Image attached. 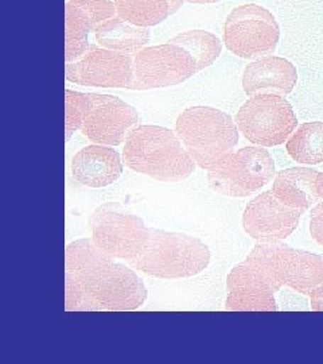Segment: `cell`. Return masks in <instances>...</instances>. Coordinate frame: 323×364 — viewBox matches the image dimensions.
Instances as JSON below:
<instances>
[{
  "instance_id": "cell-1",
  "label": "cell",
  "mask_w": 323,
  "mask_h": 364,
  "mask_svg": "<svg viewBox=\"0 0 323 364\" xmlns=\"http://www.w3.org/2000/svg\"><path fill=\"white\" fill-rule=\"evenodd\" d=\"M146 299L147 289L138 274L92 239H78L65 250L66 312H129Z\"/></svg>"
},
{
  "instance_id": "cell-2",
  "label": "cell",
  "mask_w": 323,
  "mask_h": 364,
  "mask_svg": "<svg viewBox=\"0 0 323 364\" xmlns=\"http://www.w3.org/2000/svg\"><path fill=\"white\" fill-rule=\"evenodd\" d=\"M123 161L129 169L168 183L183 181L195 170L193 158L177 134L155 124L136 126L129 132Z\"/></svg>"
},
{
  "instance_id": "cell-3",
  "label": "cell",
  "mask_w": 323,
  "mask_h": 364,
  "mask_svg": "<svg viewBox=\"0 0 323 364\" xmlns=\"http://www.w3.org/2000/svg\"><path fill=\"white\" fill-rule=\"evenodd\" d=\"M282 242L258 243L244 262L226 278L229 312H276L273 294L282 289L276 273V254Z\"/></svg>"
},
{
  "instance_id": "cell-4",
  "label": "cell",
  "mask_w": 323,
  "mask_h": 364,
  "mask_svg": "<svg viewBox=\"0 0 323 364\" xmlns=\"http://www.w3.org/2000/svg\"><path fill=\"white\" fill-rule=\"evenodd\" d=\"M239 127L226 112L197 105L182 111L177 119L175 134L195 165L212 170L234 151L239 144Z\"/></svg>"
},
{
  "instance_id": "cell-5",
  "label": "cell",
  "mask_w": 323,
  "mask_h": 364,
  "mask_svg": "<svg viewBox=\"0 0 323 364\" xmlns=\"http://www.w3.org/2000/svg\"><path fill=\"white\" fill-rule=\"evenodd\" d=\"M209 262L210 251L199 239L150 228L142 254L129 264L135 270L155 278L180 279L202 273Z\"/></svg>"
},
{
  "instance_id": "cell-6",
  "label": "cell",
  "mask_w": 323,
  "mask_h": 364,
  "mask_svg": "<svg viewBox=\"0 0 323 364\" xmlns=\"http://www.w3.org/2000/svg\"><path fill=\"white\" fill-rule=\"evenodd\" d=\"M236 123L246 139L261 147L285 144L297 127L292 105L275 93H260L248 99L239 109Z\"/></svg>"
},
{
  "instance_id": "cell-7",
  "label": "cell",
  "mask_w": 323,
  "mask_h": 364,
  "mask_svg": "<svg viewBox=\"0 0 323 364\" xmlns=\"http://www.w3.org/2000/svg\"><path fill=\"white\" fill-rule=\"evenodd\" d=\"M275 173L270 153L261 146H249L228 154L209 170L207 182L220 195L248 197L270 183Z\"/></svg>"
},
{
  "instance_id": "cell-8",
  "label": "cell",
  "mask_w": 323,
  "mask_h": 364,
  "mask_svg": "<svg viewBox=\"0 0 323 364\" xmlns=\"http://www.w3.org/2000/svg\"><path fill=\"white\" fill-rule=\"evenodd\" d=\"M222 39L234 55L260 60L275 52L280 41V27L267 9L258 4H244L228 15Z\"/></svg>"
},
{
  "instance_id": "cell-9",
  "label": "cell",
  "mask_w": 323,
  "mask_h": 364,
  "mask_svg": "<svg viewBox=\"0 0 323 364\" xmlns=\"http://www.w3.org/2000/svg\"><path fill=\"white\" fill-rule=\"evenodd\" d=\"M92 240L115 259L132 262L143 252L150 228L142 219L116 203L103 204L89 218Z\"/></svg>"
},
{
  "instance_id": "cell-10",
  "label": "cell",
  "mask_w": 323,
  "mask_h": 364,
  "mask_svg": "<svg viewBox=\"0 0 323 364\" xmlns=\"http://www.w3.org/2000/svg\"><path fill=\"white\" fill-rule=\"evenodd\" d=\"M193 57L182 46H146L133 55V80L128 90L147 91L178 85L197 73Z\"/></svg>"
},
{
  "instance_id": "cell-11",
  "label": "cell",
  "mask_w": 323,
  "mask_h": 364,
  "mask_svg": "<svg viewBox=\"0 0 323 364\" xmlns=\"http://www.w3.org/2000/svg\"><path fill=\"white\" fill-rule=\"evenodd\" d=\"M65 78L84 87L128 90L133 80V57L92 45L77 61L65 64Z\"/></svg>"
},
{
  "instance_id": "cell-12",
  "label": "cell",
  "mask_w": 323,
  "mask_h": 364,
  "mask_svg": "<svg viewBox=\"0 0 323 364\" xmlns=\"http://www.w3.org/2000/svg\"><path fill=\"white\" fill-rule=\"evenodd\" d=\"M302 215V210L285 205L272 191H267L246 205L243 227L258 243H276L297 230Z\"/></svg>"
},
{
  "instance_id": "cell-13",
  "label": "cell",
  "mask_w": 323,
  "mask_h": 364,
  "mask_svg": "<svg viewBox=\"0 0 323 364\" xmlns=\"http://www.w3.org/2000/svg\"><path fill=\"white\" fill-rule=\"evenodd\" d=\"M93 107L81 132L93 144L119 146L139 122L136 109L112 95L92 93Z\"/></svg>"
},
{
  "instance_id": "cell-14",
  "label": "cell",
  "mask_w": 323,
  "mask_h": 364,
  "mask_svg": "<svg viewBox=\"0 0 323 364\" xmlns=\"http://www.w3.org/2000/svg\"><path fill=\"white\" fill-rule=\"evenodd\" d=\"M116 16L112 0H67L65 4V64L77 61L92 48L89 34Z\"/></svg>"
},
{
  "instance_id": "cell-15",
  "label": "cell",
  "mask_w": 323,
  "mask_h": 364,
  "mask_svg": "<svg viewBox=\"0 0 323 364\" xmlns=\"http://www.w3.org/2000/svg\"><path fill=\"white\" fill-rule=\"evenodd\" d=\"M276 273L282 287L311 299H323V255L282 243L276 254Z\"/></svg>"
},
{
  "instance_id": "cell-16",
  "label": "cell",
  "mask_w": 323,
  "mask_h": 364,
  "mask_svg": "<svg viewBox=\"0 0 323 364\" xmlns=\"http://www.w3.org/2000/svg\"><path fill=\"white\" fill-rule=\"evenodd\" d=\"M297 81V68L291 61L276 55H267L246 65L243 75V88L251 97L260 93L287 96L295 88Z\"/></svg>"
},
{
  "instance_id": "cell-17",
  "label": "cell",
  "mask_w": 323,
  "mask_h": 364,
  "mask_svg": "<svg viewBox=\"0 0 323 364\" xmlns=\"http://www.w3.org/2000/svg\"><path fill=\"white\" fill-rule=\"evenodd\" d=\"M72 173L76 181L84 186L104 188L116 182L121 176V156L109 146L91 144L73 156Z\"/></svg>"
},
{
  "instance_id": "cell-18",
  "label": "cell",
  "mask_w": 323,
  "mask_h": 364,
  "mask_svg": "<svg viewBox=\"0 0 323 364\" xmlns=\"http://www.w3.org/2000/svg\"><path fill=\"white\" fill-rule=\"evenodd\" d=\"M272 192L285 205L305 213L323 200V173L310 168H288L276 174Z\"/></svg>"
},
{
  "instance_id": "cell-19",
  "label": "cell",
  "mask_w": 323,
  "mask_h": 364,
  "mask_svg": "<svg viewBox=\"0 0 323 364\" xmlns=\"http://www.w3.org/2000/svg\"><path fill=\"white\" fill-rule=\"evenodd\" d=\"M94 39L97 45L104 49L136 54L148 43L150 30L131 25L116 15L96 27Z\"/></svg>"
},
{
  "instance_id": "cell-20",
  "label": "cell",
  "mask_w": 323,
  "mask_h": 364,
  "mask_svg": "<svg viewBox=\"0 0 323 364\" xmlns=\"http://www.w3.org/2000/svg\"><path fill=\"white\" fill-rule=\"evenodd\" d=\"M185 0H115L116 15L135 26H156L182 7Z\"/></svg>"
},
{
  "instance_id": "cell-21",
  "label": "cell",
  "mask_w": 323,
  "mask_h": 364,
  "mask_svg": "<svg viewBox=\"0 0 323 364\" xmlns=\"http://www.w3.org/2000/svg\"><path fill=\"white\" fill-rule=\"evenodd\" d=\"M287 153L302 165H319L323 162V122L303 123L288 138Z\"/></svg>"
},
{
  "instance_id": "cell-22",
  "label": "cell",
  "mask_w": 323,
  "mask_h": 364,
  "mask_svg": "<svg viewBox=\"0 0 323 364\" xmlns=\"http://www.w3.org/2000/svg\"><path fill=\"white\" fill-rule=\"evenodd\" d=\"M168 43L182 46L187 50L195 61L197 70H204L213 65L222 52V43L217 36L205 30H192L181 33L174 38L168 39Z\"/></svg>"
},
{
  "instance_id": "cell-23",
  "label": "cell",
  "mask_w": 323,
  "mask_h": 364,
  "mask_svg": "<svg viewBox=\"0 0 323 364\" xmlns=\"http://www.w3.org/2000/svg\"><path fill=\"white\" fill-rule=\"evenodd\" d=\"M93 107L92 93L65 90V139L70 141L72 135L81 130L84 122Z\"/></svg>"
},
{
  "instance_id": "cell-24",
  "label": "cell",
  "mask_w": 323,
  "mask_h": 364,
  "mask_svg": "<svg viewBox=\"0 0 323 364\" xmlns=\"http://www.w3.org/2000/svg\"><path fill=\"white\" fill-rule=\"evenodd\" d=\"M309 227H310L311 237L318 245L323 246V201L311 210Z\"/></svg>"
},
{
  "instance_id": "cell-25",
  "label": "cell",
  "mask_w": 323,
  "mask_h": 364,
  "mask_svg": "<svg viewBox=\"0 0 323 364\" xmlns=\"http://www.w3.org/2000/svg\"><path fill=\"white\" fill-rule=\"evenodd\" d=\"M311 309L315 312H323V299H311Z\"/></svg>"
},
{
  "instance_id": "cell-26",
  "label": "cell",
  "mask_w": 323,
  "mask_h": 364,
  "mask_svg": "<svg viewBox=\"0 0 323 364\" xmlns=\"http://www.w3.org/2000/svg\"><path fill=\"white\" fill-rule=\"evenodd\" d=\"M189 3H195V4H210V3H217L220 0H186Z\"/></svg>"
}]
</instances>
